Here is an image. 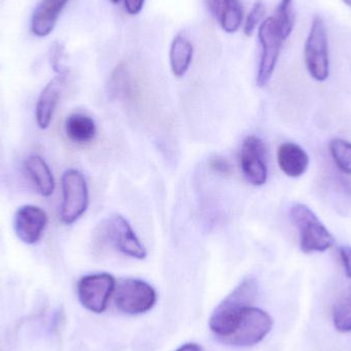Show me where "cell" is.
Masks as SVG:
<instances>
[{
    "label": "cell",
    "mask_w": 351,
    "mask_h": 351,
    "mask_svg": "<svg viewBox=\"0 0 351 351\" xmlns=\"http://www.w3.org/2000/svg\"><path fill=\"white\" fill-rule=\"evenodd\" d=\"M210 14L226 33H235L241 28L243 6L239 0H206Z\"/></svg>",
    "instance_id": "15"
},
{
    "label": "cell",
    "mask_w": 351,
    "mask_h": 351,
    "mask_svg": "<svg viewBox=\"0 0 351 351\" xmlns=\"http://www.w3.org/2000/svg\"><path fill=\"white\" fill-rule=\"evenodd\" d=\"M309 156L298 144L282 143L278 149V164L282 172L290 178H299L309 168Z\"/></svg>",
    "instance_id": "14"
},
{
    "label": "cell",
    "mask_w": 351,
    "mask_h": 351,
    "mask_svg": "<svg viewBox=\"0 0 351 351\" xmlns=\"http://www.w3.org/2000/svg\"><path fill=\"white\" fill-rule=\"evenodd\" d=\"M47 215L43 208L25 204L16 210L14 229L16 237L27 245H35L40 241L47 225Z\"/></svg>",
    "instance_id": "11"
},
{
    "label": "cell",
    "mask_w": 351,
    "mask_h": 351,
    "mask_svg": "<svg viewBox=\"0 0 351 351\" xmlns=\"http://www.w3.org/2000/svg\"><path fill=\"white\" fill-rule=\"evenodd\" d=\"M258 37L261 45V57L258 67L257 84L260 88H264L271 80L276 70L285 39L278 31L274 16L266 19L260 24Z\"/></svg>",
    "instance_id": "8"
},
{
    "label": "cell",
    "mask_w": 351,
    "mask_h": 351,
    "mask_svg": "<svg viewBox=\"0 0 351 351\" xmlns=\"http://www.w3.org/2000/svg\"><path fill=\"white\" fill-rule=\"evenodd\" d=\"M117 288L115 278L109 274L82 276L77 284V296L82 306L94 313H103Z\"/></svg>",
    "instance_id": "9"
},
{
    "label": "cell",
    "mask_w": 351,
    "mask_h": 351,
    "mask_svg": "<svg viewBox=\"0 0 351 351\" xmlns=\"http://www.w3.org/2000/svg\"><path fill=\"white\" fill-rule=\"evenodd\" d=\"M330 152L337 168L343 174L351 175V143L348 140L333 139L330 142Z\"/></svg>",
    "instance_id": "21"
},
{
    "label": "cell",
    "mask_w": 351,
    "mask_h": 351,
    "mask_svg": "<svg viewBox=\"0 0 351 351\" xmlns=\"http://www.w3.org/2000/svg\"><path fill=\"white\" fill-rule=\"evenodd\" d=\"M94 245H112L117 251L134 259L144 260L147 250L138 239L127 219L115 214L103 221L94 232Z\"/></svg>",
    "instance_id": "3"
},
{
    "label": "cell",
    "mask_w": 351,
    "mask_h": 351,
    "mask_svg": "<svg viewBox=\"0 0 351 351\" xmlns=\"http://www.w3.org/2000/svg\"><path fill=\"white\" fill-rule=\"evenodd\" d=\"M70 0H40L31 18V31L38 37L51 34Z\"/></svg>",
    "instance_id": "13"
},
{
    "label": "cell",
    "mask_w": 351,
    "mask_h": 351,
    "mask_svg": "<svg viewBox=\"0 0 351 351\" xmlns=\"http://www.w3.org/2000/svg\"><path fill=\"white\" fill-rule=\"evenodd\" d=\"M208 168L216 173V174L221 176H229L232 174V166L230 162L220 156H215L208 160Z\"/></svg>",
    "instance_id": "23"
},
{
    "label": "cell",
    "mask_w": 351,
    "mask_h": 351,
    "mask_svg": "<svg viewBox=\"0 0 351 351\" xmlns=\"http://www.w3.org/2000/svg\"><path fill=\"white\" fill-rule=\"evenodd\" d=\"M114 292L115 305L125 315H143L152 311L158 301L156 289L139 278L123 280Z\"/></svg>",
    "instance_id": "6"
},
{
    "label": "cell",
    "mask_w": 351,
    "mask_h": 351,
    "mask_svg": "<svg viewBox=\"0 0 351 351\" xmlns=\"http://www.w3.org/2000/svg\"><path fill=\"white\" fill-rule=\"evenodd\" d=\"M109 1L112 2L113 4H117L119 3V2L121 1V0H109Z\"/></svg>",
    "instance_id": "28"
},
{
    "label": "cell",
    "mask_w": 351,
    "mask_h": 351,
    "mask_svg": "<svg viewBox=\"0 0 351 351\" xmlns=\"http://www.w3.org/2000/svg\"><path fill=\"white\" fill-rule=\"evenodd\" d=\"M67 70L58 73L49 84L43 88L37 100L36 117L37 125L40 129L45 130L51 125L55 113L56 107L61 98L62 92L65 86L66 78H67Z\"/></svg>",
    "instance_id": "12"
},
{
    "label": "cell",
    "mask_w": 351,
    "mask_h": 351,
    "mask_svg": "<svg viewBox=\"0 0 351 351\" xmlns=\"http://www.w3.org/2000/svg\"><path fill=\"white\" fill-rule=\"evenodd\" d=\"M333 322L337 331L341 333L351 332V285L336 303Z\"/></svg>",
    "instance_id": "19"
},
{
    "label": "cell",
    "mask_w": 351,
    "mask_h": 351,
    "mask_svg": "<svg viewBox=\"0 0 351 351\" xmlns=\"http://www.w3.org/2000/svg\"><path fill=\"white\" fill-rule=\"evenodd\" d=\"M339 255L346 270V276L351 278V247L342 245L339 247Z\"/></svg>",
    "instance_id": "24"
},
{
    "label": "cell",
    "mask_w": 351,
    "mask_h": 351,
    "mask_svg": "<svg viewBox=\"0 0 351 351\" xmlns=\"http://www.w3.org/2000/svg\"><path fill=\"white\" fill-rule=\"evenodd\" d=\"M304 61L309 75L323 82L330 73L329 43L327 28L322 16H315L305 41Z\"/></svg>",
    "instance_id": "5"
},
{
    "label": "cell",
    "mask_w": 351,
    "mask_h": 351,
    "mask_svg": "<svg viewBox=\"0 0 351 351\" xmlns=\"http://www.w3.org/2000/svg\"><path fill=\"white\" fill-rule=\"evenodd\" d=\"M265 12L266 8L263 2L257 1L254 4L251 12H250L247 19H245V26H243V32H245L247 36H252V35H253L258 25L260 24L262 19H263Z\"/></svg>",
    "instance_id": "22"
},
{
    "label": "cell",
    "mask_w": 351,
    "mask_h": 351,
    "mask_svg": "<svg viewBox=\"0 0 351 351\" xmlns=\"http://www.w3.org/2000/svg\"><path fill=\"white\" fill-rule=\"evenodd\" d=\"M342 1H343L346 5H348L350 8H351V0H342Z\"/></svg>",
    "instance_id": "27"
},
{
    "label": "cell",
    "mask_w": 351,
    "mask_h": 351,
    "mask_svg": "<svg viewBox=\"0 0 351 351\" xmlns=\"http://www.w3.org/2000/svg\"><path fill=\"white\" fill-rule=\"evenodd\" d=\"M62 202L60 218L70 225L86 213L88 206V188L86 178L75 169H69L62 176Z\"/></svg>",
    "instance_id": "7"
},
{
    "label": "cell",
    "mask_w": 351,
    "mask_h": 351,
    "mask_svg": "<svg viewBox=\"0 0 351 351\" xmlns=\"http://www.w3.org/2000/svg\"><path fill=\"white\" fill-rule=\"evenodd\" d=\"M289 215L291 222L298 229L303 253H323L333 247L335 239L308 206L294 204Z\"/></svg>",
    "instance_id": "2"
},
{
    "label": "cell",
    "mask_w": 351,
    "mask_h": 351,
    "mask_svg": "<svg viewBox=\"0 0 351 351\" xmlns=\"http://www.w3.org/2000/svg\"><path fill=\"white\" fill-rule=\"evenodd\" d=\"M65 132L68 139L76 144H88L96 137V123L84 113H74L67 117Z\"/></svg>",
    "instance_id": "17"
},
{
    "label": "cell",
    "mask_w": 351,
    "mask_h": 351,
    "mask_svg": "<svg viewBox=\"0 0 351 351\" xmlns=\"http://www.w3.org/2000/svg\"><path fill=\"white\" fill-rule=\"evenodd\" d=\"M25 169L41 195L51 196L53 193L55 179L51 169L43 158L38 156H29L25 160Z\"/></svg>",
    "instance_id": "16"
},
{
    "label": "cell",
    "mask_w": 351,
    "mask_h": 351,
    "mask_svg": "<svg viewBox=\"0 0 351 351\" xmlns=\"http://www.w3.org/2000/svg\"><path fill=\"white\" fill-rule=\"evenodd\" d=\"M144 2L145 0H125V10L130 14L135 16L141 12Z\"/></svg>",
    "instance_id": "25"
},
{
    "label": "cell",
    "mask_w": 351,
    "mask_h": 351,
    "mask_svg": "<svg viewBox=\"0 0 351 351\" xmlns=\"http://www.w3.org/2000/svg\"><path fill=\"white\" fill-rule=\"evenodd\" d=\"M272 325L271 317L266 311L249 306L243 311L231 333L221 341L235 348H250L263 341Z\"/></svg>",
    "instance_id": "4"
},
{
    "label": "cell",
    "mask_w": 351,
    "mask_h": 351,
    "mask_svg": "<svg viewBox=\"0 0 351 351\" xmlns=\"http://www.w3.org/2000/svg\"><path fill=\"white\" fill-rule=\"evenodd\" d=\"M257 292L256 280L252 278H245L215 309L208 326L219 339H223L231 333L243 311L252 306Z\"/></svg>",
    "instance_id": "1"
},
{
    "label": "cell",
    "mask_w": 351,
    "mask_h": 351,
    "mask_svg": "<svg viewBox=\"0 0 351 351\" xmlns=\"http://www.w3.org/2000/svg\"><path fill=\"white\" fill-rule=\"evenodd\" d=\"M276 26L282 38L286 40L295 26V12L293 0H280L274 16Z\"/></svg>",
    "instance_id": "20"
},
{
    "label": "cell",
    "mask_w": 351,
    "mask_h": 351,
    "mask_svg": "<svg viewBox=\"0 0 351 351\" xmlns=\"http://www.w3.org/2000/svg\"><path fill=\"white\" fill-rule=\"evenodd\" d=\"M241 168L247 181L254 186H262L268 177L266 164V147L264 142L256 136H249L241 144Z\"/></svg>",
    "instance_id": "10"
},
{
    "label": "cell",
    "mask_w": 351,
    "mask_h": 351,
    "mask_svg": "<svg viewBox=\"0 0 351 351\" xmlns=\"http://www.w3.org/2000/svg\"><path fill=\"white\" fill-rule=\"evenodd\" d=\"M176 351H204V350L197 343H186Z\"/></svg>",
    "instance_id": "26"
},
{
    "label": "cell",
    "mask_w": 351,
    "mask_h": 351,
    "mask_svg": "<svg viewBox=\"0 0 351 351\" xmlns=\"http://www.w3.org/2000/svg\"><path fill=\"white\" fill-rule=\"evenodd\" d=\"M193 45L186 37L177 35L170 49V65L176 77H183L191 65Z\"/></svg>",
    "instance_id": "18"
}]
</instances>
